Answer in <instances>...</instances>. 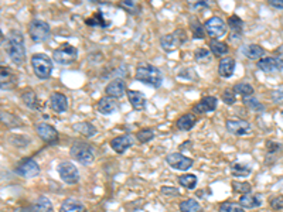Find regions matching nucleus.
Instances as JSON below:
<instances>
[{
  "label": "nucleus",
  "instance_id": "obj_25",
  "mask_svg": "<svg viewBox=\"0 0 283 212\" xmlns=\"http://www.w3.org/2000/svg\"><path fill=\"white\" fill-rule=\"evenodd\" d=\"M239 205L245 210H252V208H258L262 205V195L261 194H249L241 195L239 197Z\"/></svg>",
  "mask_w": 283,
  "mask_h": 212
},
{
  "label": "nucleus",
  "instance_id": "obj_46",
  "mask_svg": "<svg viewBox=\"0 0 283 212\" xmlns=\"http://www.w3.org/2000/svg\"><path fill=\"white\" fill-rule=\"evenodd\" d=\"M119 7H121V9H125L126 11H129V13H132V14H138V11L141 10V7L138 6L136 1H129V0L121 1V3H119Z\"/></svg>",
  "mask_w": 283,
  "mask_h": 212
},
{
  "label": "nucleus",
  "instance_id": "obj_15",
  "mask_svg": "<svg viewBox=\"0 0 283 212\" xmlns=\"http://www.w3.org/2000/svg\"><path fill=\"white\" fill-rule=\"evenodd\" d=\"M126 92H128L126 91V84H125V81L122 78H115L105 87L106 97L114 98V99L124 98Z\"/></svg>",
  "mask_w": 283,
  "mask_h": 212
},
{
  "label": "nucleus",
  "instance_id": "obj_21",
  "mask_svg": "<svg viewBox=\"0 0 283 212\" xmlns=\"http://www.w3.org/2000/svg\"><path fill=\"white\" fill-rule=\"evenodd\" d=\"M21 101L23 104L31 109V110H41L43 109V105H41V101L38 99L37 94H35L33 89H26L23 94H21Z\"/></svg>",
  "mask_w": 283,
  "mask_h": 212
},
{
  "label": "nucleus",
  "instance_id": "obj_24",
  "mask_svg": "<svg viewBox=\"0 0 283 212\" xmlns=\"http://www.w3.org/2000/svg\"><path fill=\"white\" fill-rule=\"evenodd\" d=\"M85 24L88 27H98V28H108L112 24L111 20H106L102 10H97L91 17L85 18Z\"/></svg>",
  "mask_w": 283,
  "mask_h": 212
},
{
  "label": "nucleus",
  "instance_id": "obj_5",
  "mask_svg": "<svg viewBox=\"0 0 283 212\" xmlns=\"http://www.w3.org/2000/svg\"><path fill=\"white\" fill-rule=\"evenodd\" d=\"M50 34H51V27L44 20L33 18L28 23V35H30L33 43H37V44L44 43L45 40L50 37Z\"/></svg>",
  "mask_w": 283,
  "mask_h": 212
},
{
  "label": "nucleus",
  "instance_id": "obj_22",
  "mask_svg": "<svg viewBox=\"0 0 283 212\" xmlns=\"http://www.w3.org/2000/svg\"><path fill=\"white\" fill-rule=\"evenodd\" d=\"M235 65H237V61L232 57H224V58H221L220 62H218V74H220V77H222V78H230V77H232V74L235 71Z\"/></svg>",
  "mask_w": 283,
  "mask_h": 212
},
{
  "label": "nucleus",
  "instance_id": "obj_49",
  "mask_svg": "<svg viewBox=\"0 0 283 212\" xmlns=\"http://www.w3.org/2000/svg\"><path fill=\"white\" fill-rule=\"evenodd\" d=\"M272 101L275 104H279V105H283V88L276 89L272 92Z\"/></svg>",
  "mask_w": 283,
  "mask_h": 212
},
{
  "label": "nucleus",
  "instance_id": "obj_17",
  "mask_svg": "<svg viewBox=\"0 0 283 212\" xmlns=\"http://www.w3.org/2000/svg\"><path fill=\"white\" fill-rule=\"evenodd\" d=\"M257 67L266 74H271L276 71H282L283 61L279 58H275V57H264L257 62Z\"/></svg>",
  "mask_w": 283,
  "mask_h": 212
},
{
  "label": "nucleus",
  "instance_id": "obj_16",
  "mask_svg": "<svg viewBox=\"0 0 283 212\" xmlns=\"http://www.w3.org/2000/svg\"><path fill=\"white\" fill-rule=\"evenodd\" d=\"M111 149L118 153V154H124L125 151H128L133 146V137L131 134H121L116 136L111 140Z\"/></svg>",
  "mask_w": 283,
  "mask_h": 212
},
{
  "label": "nucleus",
  "instance_id": "obj_50",
  "mask_svg": "<svg viewBox=\"0 0 283 212\" xmlns=\"http://www.w3.org/2000/svg\"><path fill=\"white\" fill-rule=\"evenodd\" d=\"M268 3H269V6L274 7V9H283V0H269Z\"/></svg>",
  "mask_w": 283,
  "mask_h": 212
},
{
  "label": "nucleus",
  "instance_id": "obj_41",
  "mask_svg": "<svg viewBox=\"0 0 283 212\" xmlns=\"http://www.w3.org/2000/svg\"><path fill=\"white\" fill-rule=\"evenodd\" d=\"M244 101V104L251 109V110H255V112H264L265 110V106H264V104H261L258 99H255V98H244L242 99Z\"/></svg>",
  "mask_w": 283,
  "mask_h": 212
},
{
  "label": "nucleus",
  "instance_id": "obj_10",
  "mask_svg": "<svg viewBox=\"0 0 283 212\" xmlns=\"http://www.w3.org/2000/svg\"><path fill=\"white\" fill-rule=\"evenodd\" d=\"M204 28H205L207 34L210 35L212 40H217V38H220V37L225 34L227 24H225V21L221 17L212 16V17H210L204 23Z\"/></svg>",
  "mask_w": 283,
  "mask_h": 212
},
{
  "label": "nucleus",
  "instance_id": "obj_51",
  "mask_svg": "<svg viewBox=\"0 0 283 212\" xmlns=\"http://www.w3.org/2000/svg\"><path fill=\"white\" fill-rule=\"evenodd\" d=\"M193 6L194 7H210V3L208 1H197Z\"/></svg>",
  "mask_w": 283,
  "mask_h": 212
},
{
  "label": "nucleus",
  "instance_id": "obj_3",
  "mask_svg": "<svg viewBox=\"0 0 283 212\" xmlns=\"http://www.w3.org/2000/svg\"><path fill=\"white\" fill-rule=\"evenodd\" d=\"M31 68L37 78L40 80H48L53 74V61L47 54L38 53L31 57Z\"/></svg>",
  "mask_w": 283,
  "mask_h": 212
},
{
  "label": "nucleus",
  "instance_id": "obj_48",
  "mask_svg": "<svg viewBox=\"0 0 283 212\" xmlns=\"http://www.w3.org/2000/svg\"><path fill=\"white\" fill-rule=\"evenodd\" d=\"M282 149V146L279 144V143H276V141H266V151L269 153V154H275V153H278V151Z\"/></svg>",
  "mask_w": 283,
  "mask_h": 212
},
{
  "label": "nucleus",
  "instance_id": "obj_8",
  "mask_svg": "<svg viewBox=\"0 0 283 212\" xmlns=\"http://www.w3.org/2000/svg\"><path fill=\"white\" fill-rule=\"evenodd\" d=\"M57 171L60 174V178L68 186H74L80 181V171L71 161H61L57 167Z\"/></svg>",
  "mask_w": 283,
  "mask_h": 212
},
{
  "label": "nucleus",
  "instance_id": "obj_31",
  "mask_svg": "<svg viewBox=\"0 0 283 212\" xmlns=\"http://www.w3.org/2000/svg\"><path fill=\"white\" fill-rule=\"evenodd\" d=\"M190 31H191V35H193L194 40H204L205 35H207L204 24H201L197 17L190 18Z\"/></svg>",
  "mask_w": 283,
  "mask_h": 212
},
{
  "label": "nucleus",
  "instance_id": "obj_14",
  "mask_svg": "<svg viewBox=\"0 0 283 212\" xmlns=\"http://www.w3.org/2000/svg\"><path fill=\"white\" fill-rule=\"evenodd\" d=\"M218 106V99L215 97H204L201 98L194 106H193V113L194 115H205V113H210L214 112Z\"/></svg>",
  "mask_w": 283,
  "mask_h": 212
},
{
  "label": "nucleus",
  "instance_id": "obj_28",
  "mask_svg": "<svg viewBox=\"0 0 283 212\" xmlns=\"http://www.w3.org/2000/svg\"><path fill=\"white\" fill-rule=\"evenodd\" d=\"M231 174L238 178H245L252 174V167L242 161H234L231 163Z\"/></svg>",
  "mask_w": 283,
  "mask_h": 212
},
{
  "label": "nucleus",
  "instance_id": "obj_38",
  "mask_svg": "<svg viewBox=\"0 0 283 212\" xmlns=\"http://www.w3.org/2000/svg\"><path fill=\"white\" fill-rule=\"evenodd\" d=\"M154 136H156V133L151 127H144V129H141V130L136 132V139L142 144H146V143L151 141L154 139Z\"/></svg>",
  "mask_w": 283,
  "mask_h": 212
},
{
  "label": "nucleus",
  "instance_id": "obj_11",
  "mask_svg": "<svg viewBox=\"0 0 283 212\" xmlns=\"http://www.w3.org/2000/svg\"><path fill=\"white\" fill-rule=\"evenodd\" d=\"M35 132L40 136V139L47 143V144H57L60 140V134L58 130L54 127L53 124L50 123H37L35 124Z\"/></svg>",
  "mask_w": 283,
  "mask_h": 212
},
{
  "label": "nucleus",
  "instance_id": "obj_37",
  "mask_svg": "<svg viewBox=\"0 0 283 212\" xmlns=\"http://www.w3.org/2000/svg\"><path fill=\"white\" fill-rule=\"evenodd\" d=\"M234 91H235V94H238L244 98H251L254 95V87L252 85H249L247 82H238V84H235V87H234Z\"/></svg>",
  "mask_w": 283,
  "mask_h": 212
},
{
  "label": "nucleus",
  "instance_id": "obj_43",
  "mask_svg": "<svg viewBox=\"0 0 283 212\" xmlns=\"http://www.w3.org/2000/svg\"><path fill=\"white\" fill-rule=\"evenodd\" d=\"M221 99L225 105H228V106L234 105V104L237 102V94H235L234 88L224 89V92H222V95H221Z\"/></svg>",
  "mask_w": 283,
  "mask_h": 212
},
{
  "label": "nucleus",
  "instance_id": "obj_20",
  "mask_svg": "<svg viewBox=\"0 0 283 212\" xmlns=\"http://www.w3.org/2000/svg\"><path fill=\"white\" fill-rule=\"evenodd\" d=\"M126 97L129 99V104L132 105L135 110H143L146 105H147V99L146 97L139 92V91H135V89H128L126 92Z\"/></svg>",
  "mask_w": 283,
  "mask_h": 212
},
{
  "label": "nucleus",
  "instance_id": "obj_36",
  "mask_svg": "<svg viewBox=\"0 0 283 212\" xmlns=\"http://www.w3.org/2000/svg\"><path fill=\"white\" fill-rule=\"evenodd\" d=\"M177 181H178L180 186L184 187L186 190H194L195 187H197V184H198V178H197V176L190 174V173L181 174V176L177 178Z\"/></svg>",
  "mask_w": 283,
  "mask_h": 212
},
{
  "label": "nucleus",
  "instance_id": "obj_42",
  "mask_svg": "<svg viewBox=\"0 0 283 212\" xmlns=\"http://www.w3.org/2000/svg\"><path fill=\"white\" fill-rule=\"evenodd\" d=\"M220 212H245V208H242L239 203L225 201L220 205Z\"/></svg>",
  "mask_w": 283,
  "mask_h": 212
},
{
  "label": "nucleus",
  "instance_id": "obj_33",
  "mask_svg": "<svg viewBox=\"0 0 283 212\" xmlns=\"http://www.w3.org/2000/svg\"><path fill=\"white\" fill-rule=\"evenodd\" d=\"M0 81H1V89L4 88H9L10 85L16 81V74L11 71V68H9V67H1L0 68Z\"/></svg>",
  "mask_w": 283,
  "mask_h": 212
},
{
  "label": "nucleus",
  "instance_id": "obj_7",
  "mask_svg": "<svg viewBox=\"0 0 283 212\" xmlns=\"http://www.w3.org/2000/svg\"><path fill=\"white\" fill-rule=\"evenodd\" d=\"M77 58H78V50L70 43H62L53 51V60L60 65H70L77 61Z\"/></svg>",
  "mask_w": 283,
  "mask_h": 212
},
{
  "label": "nucleus",
  "instance_id": "obj_1",
  "mask_svg": "<svg viewBox=\"0 0 283 212\" xmlns=\"http://www.w3.org/2000/svg\"><path fill=\"white\" fill-rule=\"evenodd\" d=\"M4 51L14 64H23L26 61V45H24V35L18 30H10L6 35V41L3 40Z\"/></svg>",
  "mask_w": 283,
  "mask_h": 212
},
{
  "label": "nucleus",
  "instance_id": "obj_30",
  "mask_svg": "<svg viewBox=\"0 0 283 212\" xmlns=\"http://www.w3.org/2000/svg\"><path fill=\"white\" fill-rule=\"evenodd\" d=\"M227 24L230 26L231 33H232V35H234L235 38H239V37L242 35V31H244V20L239 17V16H237V14L230 16Z\"/></svg>",
  "mask_w": 283,
  "mask_h": 212
},
{
  "label": "nucleus",
  "instance_id": "obj_26",
  "mask_svg": "<svg viewBox=\"0 0 283 212\" xmlns=\"http://www.w3.org/2000/svg\"><path fill=\"white\" fill-rule=\"evenodd\" d=\"M195 123H197V116L194 113H184V115H181L176 120L177 129L181 130V132L191 130L195 126Z\"/></svg>",
  "mask_w": 283,
  "mask_h": 212
},
{
  "label": "nucleus",
  "instance_id": "obj_39",
  "mask_svg": "<svg viewBox=\"0 0 283 212\" xmlns=\"http://www.w3.org/2000/svg\"><path fill=\"white\" fill-rule=\"evenodd\" d=\"M1 123L6 124L7 127H21L18 117L7 112H1Z\"/></svg>",
  "mask_w": 283,
  "mask_h": 212
},
{
  "label": "nucleus",
  "instance_id": "obj_47",
  "mask_svg": "<svg viewBox=\"0 0 283 212\" xmlns=\"http://www.w3.org/2000/svg\"><path fill=\"white\" fill-rule=\"evenodd\" d=\"M160 193L163 195H167V197H177V195H180V191L177 190L176 187H161V190H160Z\"/></svg>",
  "mask_w": 283,
  "mask_h": 212
},
{
  "label": "nucleus",
  "instance_id": "obj_12",
  "mask_svg": "<svg viewBox=\"0 0 283 212\" xmlns=\"http://www.w3.org/2000/svg\"><path fill=\"white\" fill-rule=\"evenodd\" d=\"M166 163L171 168L174 170H180V171H187L194 166V160L187 157L181 153H170L166 156Z\"/></svg>",
  "mask_w": 283,
  "mask_h": 212
},
{
  "label": "nucleus",
  "instance_id": "obj_18",
  "mask_svg": "<svg viewBox=\"0 0 283 212\" xmlns=\"http://www.w3.org/2000/svg\"><path fill=\"white\" fill-rule=\"evenodd\" d=\"M48 105L55 113H65L68 110V99L61 92H53Z\"/></svg>",
  "mask_w": 283,
  "mask_h": 212
},
{
  "label": "nucleus",
  "instance_id": "obj_2",
  "mask_svg": "<svg viewBox=\"0 0 283 212\" xmlns=\"http://www.w3.org/2000/svg\"><path fill=\"white\" fill-rule=\"evenodd\" d=\"M135 80L147 85V87L157 89L163 84V74L159 68L153 67L150 64H141V65L136 67Z\"/></svg>",
  "mask_w": 283,
  "mask_h": 212
},
{
  "label": "nucleus",
  "instance_id": "obj_34",
  "mask_svg": "<svg viewBox=\"0 0 283 212\" xmlns=\"http://www.w3.org/2000/svg\"><path fill=\"white\" fill-rule=\"evenodd\" d=\"M208 47H210V51L212 53V55H215V57H222L230 51L228 44L224 43V41H220V40H211Z\"/></svg>",
  "mask_w": 283,
  "mask_h": 212
},
{
  "label": "nucleus",
  "instance_id": "obj_45",
  "mask_svg": "<svg viewBox=\"0 0 283 212\" xmlns=\"http://www.w3.org/2000/svg\"><path fill=\"white\" fill-rule=\"evenodd\" d=\"M268 203H269L271 208H272L274 211H282L283 210V195L282 194L272 195V197L268 200Z\"/></svg>",
  "mask_w": 283,
  "mask_h": 212
},
{
  "label": "nucleus",
  "instance_id": "obj_13",
  "mask_svg": "<svg viewBox=\"0 0 283 212\" xmlns=\"http://www.w3.org/2000/svg\"><path fill=\"white\" fill-rule=\"evenodd\" d=\"M225 129L235 136H247L252 133V124L244 119H227Z\"/></svg>",
  "mask_w": 283,
  "mask_h": 212
},
{
  "label": "nucleus",
  "instance_id": "obj_44",
  "mask_svg": "<svg viewBox=\"0 0 283 212\" xmlns=\"http://www.w3.org/2000/svg\"><path fill=\"white\" fill-rule=\"evenodd\" d=\"M252 190V187L249 183H238V181H232V191L237 194H249Z\"/></svg>",
  "mask_w": 283,
  "mask_h": 212
},
{
  "label": "nucleus",
  "instance_id": "obj_6",
  "mask_svg": "<svg viewBox=\"0 0 283 212\" xmlns=\"http://www.w3.org/2000/svg\"><path fill=\"white\" fill-rule=\"evenodd\" d=\"M187 41V33L183 28H177L170 34H164L160 37V47L164 51H174L180 48Z\"/></svg>",
  "mask_w": 283,
  "mask_h": 212
},
{
  "label": "nucleus",
  "instance_id": "obj_53",
  "mask_svg": "<svg viewBox=\"0 0 283 212\" xmlns=\"http://www.w3.org/2000/svg\"><path fill=\"white\" fill-rule=\"evenodd\" d=\"M282 116H283V112H282Z\"/></svg>",
  "mask_w": 283,
  "mask_h": 212
},
{
  "label": "nucleus",
  "instance_id": "obj_9",
  "mask_svg": "<svg viewBox=\"0 0 283 212\" xmlns=\"http://www.w3.org/2000/svg\"><path fill=\"white\" fill-rule=\"evenodd\" d=\"M40 171H41V168L37 164V161L30 157L20 160L17 166L14 167V173L23 178H34L40 174Z\"/></svg>",
  "mask_w": 283,
  "mask_h": 212
},
{
  "label": "nucleus",
  "instance_id": "obj_35",
  "mask_svg": "<svg viewBox=\"0 0 283 212\" xmlns=\"http://www.w3.org/2000/svg\"><path fill=\"white\" fill-rule=\"evenodd\" d=\"M178 208H180V212H201L203 208L198 201H195L194 198H187V200H183L181 203L178 204Z\"/></svg>",
  "mask_w": 283,
  "mask_h": 212
},
{
  "label": "nucleus",
  "instance_id": "obj_52",
  "mask_svg": "<svg viewBox=\"0 0 283 212\" xmlns=\"http://www.w3.org/2000/svg\"><path fill=\"white\" fill-rule=\"evenodd\" d=\"M275 53L278 54L279 60H282V61H283V45H281V47H279V48H278V50H276Z\"/></svg>",
  "mask_w": 283,
  "mask_h": 212
},
{
  "label": "nucleus",
  "instance_id": "obj_29",
  "mask_svg": "<svg viewBox=\"0 0 283 212\" xmlns=\"http://www.w3.org/2000/svg\"><path fill=\"white\" fill-rule=\"evenodd\" d=\"M60 212H85V207L77 198H67L65 201H62Z\"/></svg>",
  "mask_w": 283,
  "mask_h": 212
},
{
  "label": "nucleus",
  "instance_id": "obj_27",
  "mask_svg": "<svg viewBox=\"0 0 283 212\" xmlns=\"http://www.w3.org/2000/svg\"><path fill=\"white\" fill-rule=\"evenodd\" d=\"M27 212H53V204L47 197H40L26 210Z\"/></svg>",
  "mask_w": 283,
  "mask_h": 212
},
{
  "label": "nucleus",
  "instance_id": "obj_19",
  "mask_svg": "<svg viewBox=\"0 0 283 212\" xmlns=\"http://www.w3.org/2000/svg\"><path fill=\"white\" fill-rule=\"evenodd\" d=\"M97 109L99 113L109 116L119 110V104L116 102V99H114V98L102 97L99 101H98Z\"/></svg>",
  "mask_w": 283,
  "mask_h": 212
},
{
  "label": "nucleus",
  "instance_id": "obj_23",
  "mask_svg": "<svg viewBox=\"0 0 283 212\" xmlns=\"http://www.w3.org/2000/svg\"><path fill=\"white\" fill-rule=\"evenodd\" d=\"M241 53L247 57L251 61H259L261 58H264L265 55V50L258 44H245L241 48Z\"/></svg>",
  "mask_w": 283,
  "mask_h": 212
},
{
  "label": "nucleus",
  "instance_id": "obj_40",
  "mask_svg": "<svg viewBox=\"0 0 283 212\" xmlns=\"http://www.w3.org/2000/svg\"><path fill=\"white\" fill-rule=\"evenodd\" d=\"M194 60L200 64H205V62L211 61V54L208 48H198L194 51Z\"/></svg>",
  "mask_w": 283,
  "mask_h": 212
},
{
  "label": "nucleus",
  "instance_id": "obj_32",
  "mask_svg": "<svg viewBox=\"0 0 283 212\" xmlns=\"http://www.w3.org/2000/svg\"><path fill=\"white\" fill-rule=\"evenodd\" d=\"M72 129H74V132L80 133L85 137H92V136L97 134V127L91 122H78V123L72 126Z\"/></svg>",
  "mask_w": 283,
  "mask_h": 212
},
{
  "label": "nucleus",
  "instance_id": "obj_4",
  "mask_svg": "<svg viewBox=\"0 0 283 212\" xmlns=\"http://www.w3.org/2000/svg\"><path fill=\"white\" fill-rule=\"evenodd\" d=\"M70 156L82 166H89L95 160V153L92 146L85 141H75L70 149Z\"/></svg>",
  "mask_w": 283,
  "mask_h": 212
}]
</instances>
